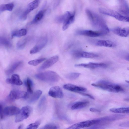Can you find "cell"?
Returning <instances> with one entry per match:
<instances>
[{"mask_svg":"<svg viewBox=\"0 0 129 129\" xmlns=\"http://www.w3.org/2000/svg\"><path fill=\"white\" fill-rule=\"evenodd\" d=\"M85 11L92 26L94 28L98 31L107 34L109 32V30L102 18L88 9H86Z\"/></svg>","mask_w":129,"mask_h":129,"instance_id":"1","label":"cell"},{"mask_svg":"<svg viewBox=\"0 0 129 129\" xmlns=\"http://www.w3.org/2000/svg\"><path fill=\"white\" fill-rule=\"evenodd\" d=\"M93 86L108 91L118 93L122 91L123 89L120 85L104 80H101L91 84Z\"/></svg>","mask_w":129,"mask_h":129,"instance_id":"2","label":"cell"},{"mask_svg":"<svg viewBox=\"0 0 129 129\" xmlns=\"http://www.w3.org/2000/svg\"><path fill=\"white\" fill-rule=\"evenodd\" d=\"M35 77L42 81L51 83L58 81L60 79L59 75L56 72L48 71L36 74Z\"/></svg>","mask_w":129,"mask_h":129,"instance_id":"3","label":"cell"},{"mask_svg":"<svg viewBox=\"0 0 129 129\" xmlns=\"http://www.w3.org/2000/svg\"><path fill=\"white\" fill-rule=\"evenodd\" d=\"M99 11L102 14L113 17L119 21L129 22V17L123 15L113 10L100 8H99Z\"/></svg>","mask_w":129,"mask_h":129,"instance_id":"4","label":"cell"},{"mask_svg":"<svg viewBox=\"0 0 129 129\" xmlns=\"http://www.w3.org/2000/svg\"><path fill=\"white\" fill-rule=\"evenodd\" d=\"M20 109L17 107L11 106L3 108L2 104L0 105V119H2L6 116L16 115L20 112Z\"/></svg>","mask_w":129,"mask_h":129,"instance_id":"5","label":"cell"},{"mask_svg":"<svg viewBox=\"0 0 129 129\" xmlns=\"http://www.w3.org/2000/svg\"><path fill=\"white\" fill-rule=\"evenodd\" d=\"M32 110V108L27 106L22 107L19 113L16 115L15 122L17 123L21 122L27 118L30 115Z\"/></svg>","mask_w":129,"mask_h":129,"instance_id":"6","label":"cell"},{"mask_svg":"<svg viewBox=\"0 0 129 129\" xmlns=\"http://www.w3.org/2000/svg\"><path fill=\"white\" fill-rule=\"evenodd\" d=\"M28 98L26 92L16 90L11 91L8 97V99L10 101H13L20 98L26 99Z\"/></svg>","mask_w":129,"mask_h":129,"instance_id":"7","label":"cell"},{"mask_svg":"<svg viewBox=\"0 0 129 129\" xmlns=\"http://www.w3.org/2000/svg\"><path fill=\"white\" fill-rule=\"evenodd\" d=\"M47 42L48 40L47 38L44 37L41 38L30 50V53L33 54L39 52L46 45Z\"/></svg>","mask_w":129,"mask_h":129,"instance_id":"8","label":"cell"},{"mask_svg":"<svg viewBox=\"0 0 129 129\" xmlns=\"http://www.w3.org/2000/svg\"><path fill=\"white\" fill-rule=\"evenodd\" d=\"M77 34L81 35L95 37L104 35L106 33L98 31H94L90 30H79L77 32Z\"/></svg>","mask_w":129,"mask_h":129,"instance_id":"9","label":"cell"},{"mask_svg":"<svg viewBox=\"0 0 129 129\" xmlns=\"http://www.w3.org/2000/svg\"><path fill=\"white\" fill-rule=\"evenodd\" d=\"M49 95L52 97L61 98L63 96V93L62 89L58 86L52 87L49 89Z\"/></svg>","mask_w":129,"mask_h":129,"instance_id":"10","label":"cell"},{"mask_svg":"<svg viewBox=\"0 0 129 129\" xmlns=\"http://www.w3.org/2000/svg\"><path fill=\"white\" fill-rule=\"evenodd\" d=\"M59 57L55 55L50 57L45 61L39 67V70H42L46 69L53 65L58 60Z\"/></svg>","mask_w":129,"mask_h":129,"instance_id":"11","label":"cell"},{"mask_svg":"<svg viewBox=\"0 0 129 129\" xmlns=\"http://www.w3.org/2000/svg\"><path fill=\"white\" fill-rule=\"evenodd\" d=\"M63 88L67 90L79 93L80 92H85L87 90L86 88L84 87L71 84H67L64 85L63 86Z\"/></svg>","mask_w":129,"mask_h":129,"instance_id":"12","label":"cell"},{"mask_svg":"<svg viewBox=\"0 0 129 129\" xmlns=\"http://www.w3.org/2000/svg\"><path fill=\"white\" fill-rule=\"evenodd\" d=\"M76 67H83L91 69H94L100 68H105L107 66L106 64L104 63H97L89 62L86 64H80L75 65Z\"/></svg>","mask_w":129,"mask_h":129,"instance_id":"13","label":"cell"},{"mask_svg":"<svg viewBox=\"0 0 129 129\" xmlns=\"http://www.w3.org/2000/svg\"><path fill=\"white\" fill-rule=\"evenodd\" d=\"M6 81L8 84L17 85H21L23 84L19 75L16 74H13L10 78L7 79Z\"/></svg>","mask_w":129,"mask_h":129,"instance_id":"14","label":"cell"},{"mask_svg":"<svg viewBox=\"0 0 129 129\" xmlns=\"http://www.w3.org/2000/svg\"><path fill=\"white\" fill-rule=\"evenodd\" d=\"M112 32L116 35L122 37H127L129 35V29L117 27L112 29Z\"/></svg>","mask_w":129,"mask_h":129,"instance_id":"15","label":"cell"},{"mask_svg":"<svg viewBox=\"0 0 129 129\" xmlns=\"http://www.w3.org/2000/svg\"><path fill=\"white\" fill-rule=\"evenodd\" d=\"M75 12H73L65 19L63 23L62 29L63 31L67 29L70 25L74 22L75 20Z\"/></svg>","mask_w":129,"mask_h":129,"instance_id":"16","label":"cell"},{"mask_svg":"<svg viewBox=\"0 0 129 129\" xmlns=\"http://www.w3.org/2000/svg\"><path fill=\"white\" fill-rule=\"evenodd\" d=\"M96 45L99 46H104L107 47H113L116 44L112 42L107 40H100L97 41Z\"/></svg>","mask_w":129,"mask_h":129,"instance_id":"17","label":"cell"},{"mask_svg":"<svg viewBox=\"0 0 129 129\" xmlns=\"http://www.w3.org/2000/svg\"><path fill=\"white\" fill-rule=\"evenodd\" d=\"M46 98L43 96L40 100L38 106V111L40 114L43 113L45 110L46 108Z\"/></svg>","mask_w":129,"mask_h":129,"instance_id":"18","label":"cell"},{"mask_svg":"<svg viewBox=\"0 0 129 129\" xmlns=\"http://www.w3.org/2000/svg\"><path fill=\"white\" fill-rule=\"evenodd\" d=\"M25 84L27 89V92H26L28 98L33 93V82L30 78L28 77L25 81Z\"/></svg>","mask_w":129,"mask_h":129,"instance_id":"19","label":"cell"},{"mask_svg":"<svg viewBox=\"0 0 129 129\" xmlns=\"http://www.w3.org/2000/svg\"><path fill=\"white\" fill-rule=\"evenodd\" d=\"M89 102L87 101H79L74 103L71 106L72 110H76L84 108L88 104Z\"/></svg>","mask_w":129,"mask_h":129,"instance_id":"20","label":"cell"},{"mask_svg":"<svg viewBox=\"0 0 129 129\" xmlns=\"http://www.w3.org/2000/svg\"><path fill=\"white\" fill-rule=\"evenodd\" d=\"M22 63L21 61H17L13 64L6 71L7 75H10Z\"/></svg>","mask_w":129,"mask_h":129,"instance_id":"21","label":"cell"},{"mask_svg":"<svg viewBox=\"0 0 129 129\" xmlns=\"http://www.w3.org/2000/svg\"><path fill=\"white\" fill-rule=\"evenodd\" d=\"M39 1L34 0L29 3L27 6L26 12L27 14L37 8L39 5Z\"/></svg>","mask_w":129,"mask_h":129,"instance_id":"22","label":"cell"},{"mask_svg":"<svg viewBox=\"0 0 129 129\" xmlns=\"http://www.w3.org/2000/svg\"><path fill=\"white\" fill-rule=\"evenodd\" d=\"M120 10L121 12L125 14H129V7L128 4L125 1H121Z\"/></svg>","mask_w":129,"mask_h":129,"instance_id":"23","label":"cell"},{"mask_svg":"<svg viewBox=\"0 0 129 129\" xmlns=\"http://www.w3.org/2000/svg\"><path fill=\"white\" fill-rule=\"evenodd\" d=\"M72 13L70 11H66L63 14L57 17L56 18V21L58 23H63L67 18L71 15Z\"/></svg>","mask_w":129,"mask_h":129,"instance_id":"24","label":"cell"},{"mask_svg":"<svg viewBox=\"0 0 129 129\" xmlns=\"http://www.w3.org/2000/svg\"><path fill=\"white\" fill-rule=\"evenodd\" d=\"M110 111L115 113H129V107L112 108L110 109Z\"/></svg>","mask_w":129,"mask_h":129,"instance_id":"25","label":"cell"},{"mask_svg":"<svg viewBox=\"0 0 129 129\" xmlns=\"http://www.w3.org/2000/svg\"><path fill=\"white\" fill-rule=\"evenodd\" d=\"M14 7V4L12 3L2 4L0 6V11L3 12L6 10L11 11Z\"/></svg>","mask_w":129,"mask_h":129,"instance_id":"26","label":"cell"},{"mask_svg":"<svg viewBox=\"0 0 129 129\" xmlns=\"http://www.w3.org/2000/svg\"><path fill=\"white\" fill-rule=\"evenodd\" d=\"M27 30L25 29H22L18 31H13L11 34V37L13 38L14 37H20L26 35Z\"/></svg>","mask_w":129,"mask_h":129,"instance_id":"27","label":"cell"},{"mask_svg":"<svg viewBox=\"0 0 129 129\" xmlns=\"http://www.w3.org/2000/svg\"><path fill=\"white\" fill-rule=\"evenodd\" d=\"M42 91L40 90H37L35 91L28 101L29 103H33L36 101L42 94Z\"/></svg>","mask_w":129,"mask_h":129,"instance_id":"28","label":"cell"},{"mask_svg":"<svg viewBox=\"0 0 129 129\" xmlns=\"http://www.w3.org/2000/svg\"><path fill=\"white\" fill-rule=\"evenodd\" d=\"M45 11V10H42L39 11L36 15L31 23L34 24L40 21L43 17Z\"/></svg>","mask_w":129,"mask_h":129,"instance_id":"29","label":"cell"},{"mask_svg":"<svg viewBox=\"0 0 129 129\" xmlns=\"http://www.w3.org/2000/svg\"><path fill=\"white\" fill-rule=\"evenodd\" d=\"M98 56V55L94 53L81 51L80 54V57L85 58H93Z\"/></svg>","mask_w":129,"mask_h":129,"instance_id":"30","label":"cell"},{"mask_svg":"<svg viewBox=\"0 0 129 129\" xmlns=\"http://www.w3.org/2000/svg\"><path fill=\"white\" fill-rule=\"evenodd\" d=\"M1 45L7 48H10L12 44L6 38L3 37H1L0 38Z\"/></svg>","mask_w":129,"mask_h":129,"instance_id":"31","label":"cell"},{"mask_svg":"<svg viewBox=\"0 0 129 129\" xmlns=\"http://www.w3.org/2000/svg\"><path fill=\"white\" fill-rule=\"evenodd\" d=\"M27 42L26 38H23L18 41L16 44L17 48L19 50H21L24 48Z\"/></svg>","mask_w":129,"mask_h":129,"instance_id":"32","label":"cell"},{"mask_svg":"<svg viewBox=\"0 0 129 129\" xmlns=\"http://www.w3.org/2000/svg\"><path fill=\"white\" fill-rule=\"evenodd\" d=\"M81 74L77 72H72L67 74L66 78L70 80H74L77 78Z\"/></svg>","mask_w":129,"mask_h":129,"instance_id":"33","label":"cell"},{"mask_svg":"<svg viewBox=\"0 0 129 129\" xmlns=\"http://www.w3.org/2000/svg\"><path fill=\"white\" fill-rule=\"evenodd\" d=\"M45 59L46 58H42L35 59L29 61L28 62V64L30 65L36 66L39 64Z\"/></svg>","mask_w":129,"mask_h":129,"instance_id":"34","label":"cell"},{"mask_svg":"<svg viewBox=\"0 0 129 129\" xmlns=\"http://www.w3.org/2000/svg\"><path fill=\"white\" fill-rule=\"evenodd\" d=\"M40 123V121H38L28 125L25 129H37Z\"/></svg>","mask_w":129,"mask_h":129,"instance_id":"35","label":"cell"},{"mask_svg":"<svg viewBox=\"0 0 129 129\" xmlns=\"http://www.w3.org/2000/svg\"><path fill=\"white\" fill-rule=\"evenodd\" d=\"M40 129H58L57 126L54 124H46Z\"/></svg>","mask_w":129,"mask_h":129,"instance_id":"36","label":"cell"},{"mask_svg":"<svg viewBox=\"0 0 129 129\" xmlns=\"http://www.w3.org/2000/svg\"><path fill=\"white\" fill-rule=\"evenodd\" d=\"M82 128L81 122L76 123L66 129H80Z\"/></svg>","mask_w":129,"mask_h":129,"instance_id":"37","label":"cell"},{"mask_svg":"<svg viewBox=\"0 0 129 129\" xmlns=\"http://www.w3.org/2000/svg\"><path fill=\"white\" fill-rule=\"evenodd\" d=\"M27 13L26 11L23 12L21 15L20 17V18L21 20H25L26 19Z\"/></svg>","mask_w":129,"mask_h":129,"instance_id":"38","label":"cell"},{"mask_svg":"<svg viewBox=\"0 0 129 129\" xmlns=\"http://www.w3.org/2000/svg\"><path fill=\"white\" fill-rule=\"evenodd\" d=\"M79 94H81V95H83V96L88 97L91 99H94V97L93 96H92V95H91L90 94H88L84 93H83L82 92H80L79 93Z\"/></svg>","mask_w":129,"mask_h":129,"instance_id":"39","label":"cell"},{"mask_svg":"<svg viewBox=\"0 0 129 129\" xmlns=\"http://www.w3.org/2000/svg\"><path fill=\"white\" fill-rule=\"evenodd\" d=\"M89 110L90 111L93 112H100V110L97 109L93 108H91L89 109Z\"/></svg>","mask_w":129,"mask_h":129,"instance_id":"40","label":"cell"},{"mask_svg":"<svg viewBox=\"0 0 129 129\" xmlns=\"http://www.w3.org/2000/svg\"><path fill=\"white\" fill-rule=\"evenodd\" d=\"M124 58L126 61H129V53H126L124 54Z\"/></svg>","mask_w":129,"mask_h":129,"instance_id":"41","label":"cell"},{"mask_svg":"<svg viewBox=\"0 0 129 129\" xmlns=\"http://www.w3.org/2000/svg\"><path fill=\"white\" fill-rule=\"evenodd\" d=\"M22 128V125H21L18 127L17 129H21Z\"/></svg>","mask_w":129,"mask_h":129,"instance_id":"42","label":"cell"},{"mask_svg":"<svg viewBox=\"0 0 129 129\" xmlns=\"http://www.w3.org/2000/svg\"><path fill=\"white\" fill-rule=\"evenodd\" d=\"M125 81L126 83H128L129 84V80H126Z\"/></svg>","mask_w":129,"mask_h":129,"instance_id":"43","label":"cell"},{"mask_svg":"<svg viewBox=\"0 0 129 129\" xmlns=\"http://www.w3.org/2000/svg\"><path fill=\"white\" fill-rule=\"evenodd\" d=\"M127 69L129 70V67H128L127 68Z\"/></svg>","mask_w":129,"mask_h":129,"instance_id":"44","label":"cell"}]
</instances>
